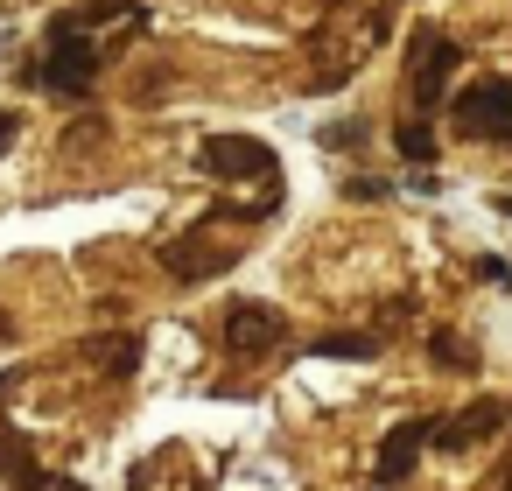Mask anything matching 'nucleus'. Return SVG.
<instances>
[{"label":"nucleus","instance_id":"f257e3e1","mask_svg":"<svg viewBox=\"0 0 512 491\" xmlns=\"http://www.w3.org/2000/svg\"><path fill=\"white\" fill-rule=\"evenodd\" d=\"M99 64H106V50H99L85 29L50 22V50H43V71H36L50 92H64V99H92V92H99Z\"/></svg>","mask_w":512,"mask_h":491},{"label":"nucleus","instance_id":"f3484780","mask_svg":"<svg viewBox=\"0 0 512 491\" xmlns=\"http://www.w3.org/2000/svg\"><path fill=\"white\" fill-rule=\"evenodd\" d=\"M50 491H85V484H71V477H50Z\"/></svg>","mask_w":512,"mask_h":491},{"label":"nucleus","instance_id":"2eb2a0df","mask_svg":"<svg viewBox=\"0 0 512 491\" xmlns=\"http://www.w3.org/2000/svg\"><path fill=\"white\" fill-rule=\"evenodd\" d=\"M470 274H477V281H512V267H505L498 253H484V260H470Z\"/></svg>","mask_w":512,"mask_h":491},{"label":"nucleus","instance_id":"9b49d317","mask_svg":"<svg viewBox=\"0 0 512 491\" xmlns=\"http://www.w3.org/2000/svg\"><path fill=\"white\" fill-rule=\"evenodd\" d=\"M309 351H316V358H351V365H372V358H379V344L358 337V330H330V337H316Z\"/></svg>","mask_w":512,"mask_h":491},{"label":"nucleus","instance_id":"1a4fd4ad","mask_svg":"<svg viewBox=\"0 0 512 491\" xmlns=\"http://www.w3.org/2000/svg\"><path fill=\"white\" fill-rule=\"evenodd\" d=\"M0 477H8V491H50V470L36 463V449L15 428H0Z\"/></svg>","mask_w":512,"mask_h":491},{"label":"nucleus","instance_id":"f03ea898","mask_svg":"<svg viewBox=\"0 0 512 491\" xmlns=\"http://www.w3.org/2000/svg\"><path fill=\"white\" fill-rule=\"evenodd\" d=\"M456 64H463V43H456V36L414 29V43H407V92H414L421 113H435V106L449 99V71H456Z\"/></svg>","mask_w":512,"mask_h":491},{"label":"nucleus","instance_id":"f8f14e48","mask_svg":"<svg viewBox=\"0 0 512 491\" xmlns=\"http://www.w3.org/2000/svg\"><path fill=\"white\" fill-rule=\"evenodd\" d=\"M393 148L407 162H435V127L428 120H407V127H393Z\"/></svg>","mask_w":512,"mask_h":491},{"label":"nucleus","instance_id":"7ed1b4c3","mask_svg":"<svg viewBox=\"0 0 512 491\" xmlns=\"http://www.w3.org/2000/svg\"><path fill=\"white\" fill-rule=\"evenodd\" d=\"M463 141H512V78H477L449 106Z\"/></svg>","mask_w":512,"mask_h":491},{"label":"nucleus","instance_id":"dca6fc26","mask_svg":"<svg viewBox=\"0 0 512 491\" xmlns=\"http://www.w3.org/2000/svg\"><path fill=\"white\" fill-rule=\"evenodd\" d=\"M15 134H22V127H15V113H0V155L15 148Z\"/></svg>","mask_w":512,"mask_h":491},{"label":"nucleus","instance_id":"6e6552de","mask_svg":"<svg viewBox=\"0 0 512 491\" xmlns=\"http://www.w3.org/2000/svg\"><path fill=\"white\" fill-rule=\"evenodd\" d=\"M505 428V400H470L456 421H435V449H470V442H484V435H498Z\"/></svg>","mask_w":512,"mask_h":491},{"label":"nucleus","instance_id":"9d476101","mask_svg":"<svg viewBox=\"0 0 512 491\" xmlns=\"http://www.w3.org/2000/svg\"><path fill=\"white\" fill-rule=\"evenodd\" d=\"M85 358H92L99 372L127 379V372L141 365V337H134V330H106V337H92V344H85Z\"/></svg>","mask_w":512,"mask_h":491},{"label":"nucleus","instance_id":"0eeeda50","mask_svg":"<svg viewBox=\"0 0 512 491\" xmlns=\"http://www.w3.org/2000/svg\"><path fill=\"white\" fill-rule=\"evenodd\" d=\"M428 442H435V421H421V414H414V421H400V428L379 442V463H372V477H379V484H400V477L421 463V449H428Z\"/></svg>","mask_w":512,"mask_h":491},{"label":"nucleus","instance_id":"aec40b11","mask_svg":"<svg viewBox=\"0 0 512 491\" xmlns=\"http://www.w3.org/2000/svg\"><path fill=\"white\" fill-rule=\"evenodd\" d=\"M8 330H15V323H8V316H0V337H8Z\"/></svg>","mask_w":512,"mask_h":491},{"label":"nucleus","instance_id":"39448f33","mask_svg":"<svg viewBox=\"0 0 512 491\" xmlns=\"http://www.w3.org/2000/svg\"><path fill=\"white\" fill-rule=\"evenodd\" d=\"M274 344H288V316L281 309H267V302H232L225 309V351L232 358H260Z\"/></svg>","mask_w":512,"mask_h":491},{"label":"nucleus","instance_id":"20e7f679","mask_svg":"<svg viewBox=\"0 0 512 491\" xmlns=\"http://www.w3.org/2000/svg\"><path fill=\"white\" fill-rule=\"evenodd\" d=\"M197 162H204V176H218V183H274V148L253 141V134H211V141L197 148Z\"/></svg>","mask_w":512,"mask_h":491},{"label":"nucleus","instance_id":"6ab92c4d","mask_svg":"<svg viewBox=\"0 0 512 491\" xmlns=\"http://www.w3.org/2000/svg\"><path fill=\"white\" fill-rule=\"evenodd\" d=\"M498 211H505V218H512V197H498Z\"/></svg>","mask_w":512,"mask_h":491},{"label":"nucleus","instance_id":"ddd939ff","mask_svg":"<svg viewBox=\"0 0 512 491\" xmlns=\"http://www.w3.org/2000/svg\"><path fill=\"white\" fill-rule=\"evenodd\" d=\"M428 351H435V365H456V372H477V351H470L463 337H449V330H435V337H428Z\"/></svg>","mask_w":512,"mask_h":491},{"label":"nucleus","instance_id":"4468645a","mask_svg":"<svg viewBox=\"0 0 512 491\" xmlns=\"http://www.w3.org/2000/svg\"><path fill=\"white\" fill-rule=\"evenodd\" d=\"M372 127H358V120H344V127H323V148H358Z\"/></svg>","mask_w":512,"mask_h":491},{"label":"nucleus","instance_id":"423d86ee","mask_svg":"<svg viewBox=\"0 0 512 491\" xmlns=\"http://www.w3.org/2000/svg\"><path fill=\"white\" fill-rule=\"evenodd\" d=\"M155 253H162V267H169L176 281H211V274L232 267V246H211V239H197V232H190V239H162Z\"/></svg>","mask_w":512,"mask_h":491},{"label":"nucleus","instance_id":"a211bd4d","mask_svg":"<svg viewBox=\"0 0 512 491\" xmlns=\"http://www.w3.org/2000/svg\"><path fill=\"white\" fill-rule=\"evenodd\" d=\"M498 491H512V463H505V477H498Z\"/></svg>","mask_w":512,"mask_h":491}]
</instances>
